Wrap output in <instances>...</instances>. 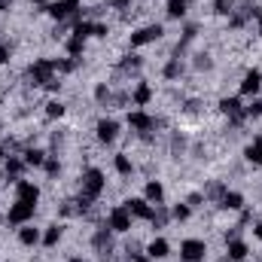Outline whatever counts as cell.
<instances>
[{"label": "cell", "mask_w": 262, "mask_h": 262, "mask_svg": "<svg viewBox=\"0 0 262 262\" xmlns=\"http://www.w3.org/2000/svg\"><path fill=\"white\" fill-rule=\"evenodd\" d=\"M116 134H119V125H116L113 119H101V122H98V140L113 143V140H116Z\"/></svg>", "instance_id": "cell-10"}, {"label": "cell", "mask_w": 262, "mask_h": 262, "mask_svg": "<svg viewBox=\"0 0 262 262\" xmlns=\"http://www.w3.org/2000/svg\"><path fill=\"white\" fill-rule=\"evenodd\" d=\"M162 198H165V189H162V183H159V180L146 183V201H152V204H162Z\"/></svg>", "instance_id": "cell-16"}, {"label": "cell", "mask_w": 262, "mask_h": 262, "mask_svg": "<svg viewBox=\"0 0 262 262\" xmlns=\"http://www.w3.org/2000/svg\"><path fill=\"white\" fill-rule=\"evenodd\" d=\"M259 18H262V12H259Z\"/></svg>", "instance_id": "cell-35"}, {"label": "cell", "mask_w": 262, "mask_h": 262, "mask_svg": "<svg viewBox=\"0 0 262 262\" xmlns=\"http://www.w3.org/2000/svg\"><path fill=\"white\" fill-rule=\"evenodd\" d=\"M180 73H183V64H180V58H174V61H168V64H165V76H168V79H177Z\"/></svg>", "instance_id": "cell-26"}, {"label": "cell", "mask_w": 262, "mask_h": 262, "mask_svg": "<svg viewBox=\"0 0 262 262\" xmlns=\"http://www.w3.org/2000/svg\"><path fill=\"white\" fill-rule=\"evenodd\" d=\"M116 171H119L122 177H131L134 165H131V159H128V156H116Z\"/></svg>", "instance_id": "cell-25"}, {"label": "cell", "mask_w": 262, "mask_h": 262, "mask_svg": "<svg viewBox=\"0 0 262 262\" xmlns=\"http://www.w3.org/2000/svg\"><path fill=\"white\" fill-rule=\"evenodd\" d=\"M168 15L171 18H183L186 15V0H171L168 3Z\"/></svg>", "instance_id": "cell-22"}, {"label": "cell", "mask_w": 262, "mask_h": 262, "mask_svg": "<svg viewBox=\"0 0 262 262\" xmlns=\"http://www.w3.org/2000/svg\"><path fill=\"white\" fill-rule=\"evenodd\" d=\"M15 195H18V201L37 204V198H40V189H37L34 183H28V180H15Z\"/></svg>", "instance_id": "cell-7"}, {"label": "cell", "mask_w": 262, "mask_h": 262, "mask_svg": "<svg viewBox=\"0 0 262 262\" xmlns=\"http://www.w3.org/2000/svg\"><path fill=\"white\" fill-rule=\"evenodd\" d=\"M58 241H61V226H49V232L43 235V244L46 247H55Z\"/></svg>", "instance_id": "cell-21"}, {"label": "cell", "mask_w": 262, "mask_h": 262, "mask_svg": "<svg viewBox=\"0 0 262 262\" xmlns=\"http://www.w3.org/2000/svg\"><path fill=\"white\" fill-rule=\"evenodd\" d=\"M25 171V162L21 159H15V156H9V162H6V174H9V180L15 183L18 180V174Z\"/></svg>", "instance_id": "cell-18"}, {"label": "cell", "mask_w": 262, "mask_h": 262, "mask_svg": "<svg viewBox=\"0 0 262 262\" xmlns=\"http://www.w3.org/2000/svg\"><path fill=\"white\" fill-rule=\"evenodd\" d=\"M134 262H149V259H143V256H134Z\"/></svg>", "instance_id": "cell-33"}, {"label": "cell", "mask_w": 262, "mask_h": 262, "mask_svg": "<svg viewBox=\"0 0 262 262\" xmlns=\"http://www.w3.org/2000/svg\"><path fill=\"white\" fill-rule=\"evenodd\" d=\"M229 259H232V262H244V259H247V244H241L238 238H235V241H229Z\"/></svg>", "instance_id": "cell-13"}, {"label": "cell", "mask_w": 262, "mask_h": 262, "mask_svg": "<svg viewBox=\"0 0 262 262\" xmlns=\"http://www.w3.org/2000/svg\"><path fill=\"white\" fill-rule=\"evenodd\" d=\"M168 250H171V247H168V241H165V238H156V241H149L146 256H149V259H165V256H168Z\"/></svg>", "instance_id": "cell-11"}, {"label": "cell", "mask_w": 262, "mask_h": 262, "mask_svg": "<svg viewBox=\"0 0 262 262\" xmlns=\"http://www.w3.org/2000/svg\"><path fill=\"white\" fill-rule=\"evenodd\" d=\"M46 174H49V177H58V174H61V165H58L55 159H49V162H46Z\"/></svg>", "instance_id": "cell-30"}, {"label": "cell", "mask_w": 262, "mask_h": 262, "mask_svg": "<svg viewBox=\"0 0 262 262\" xmlns=\"http://www.w3.org/2000/svg\"><path fill=\"white\" fill-rule=\"evenodd\" d=\"M6 61H9V46L0 43V64H6Z\"/></svg>", "instance_id": "cell-31"}, {"label": "cell", "mask_w": 262, "mask_h": 262, "mask_svg": "<svg viewBox=\"0 0 262 262\" xmlns=\"http://www.w3.org/2000/svg\"><path fill=\"white\" fill-rule=\"evenodd\" d=\"M241 204H244L241 192H223V198H220V207H226V210H238Z\"/></svg>", "instance_id": "cell-14"}, {"label": "cell", "mask_w": 262, "mask_h": 262, "mask_svg": "<svg viewBox=\"0 0 262 262\" xmlns=\"http://www.w3.org/2000/svg\"><path fill=\"white\" fill-rule=\"evenodd\" d=\"M82 46H85V40H82V37H76V34L67 40V52H70L73 58H76V55H82Z\"/></svg>", "instance_id": "cell-24"}, {"label": "cell", "mask_w": 262, "mask_h": 262, "mask_svg": "<svg viewBox=\"0 0 262 262\" xmlns=\"http://www.w3.org/2000/svg\"><path fill=\"white\" fill-rule=\"evenodd\" d=\"M70 262H85V259H79V256H76V259H70Z\"/></svg>", "instance_id": "cell-34"}, {"label": "cell", "mask_w": 262, "mask_h": 262, "mask_svg": "<svg viewBox=\"0 0 262 262\" xmlns=\"http://www.w3.org/2000/svg\"><path fill=\"white\" fill-rule=\"evenodd\" d=\"M259 89H262V73H259V70H250V73H244L241 95H259Z\"/></svg>", "instance_id": "cell-9"}, {"label": "cell", "mask_w": 262, "mask_h": 262, "mask_svg": "<svg viewBox=\"0 0 262 262\" xmlns=\"http://www.w3.org/2000/svg\"><path fill=\"white\" fill-rule=\"evenodd\" d=\"M46 107H49V110H46V113H49V116H52V119H55V116H61V113H64V104H61V101H49V104H46Z\"/></svg>", "instance_id": "cell-27"}, {"label": "cell", "mask_w": 262, "mask_h": 262, "mask_svg": "<svg viewBox=\"0 0 262 262\" xmlns=\"http://www.w3.org/2000/svg\"><path fill=\"white\" fill-rule=\"evenodd\" d=\"M235 6H238V0H213V9H216L220 15H232Z\"/></svg>", "instance_id": "cell-23"}, {"label": "cell", "mask_w": 262, "mask_h": 262, "mask_svg": "<svg viewBox=\"0 0 262 262\" xmlns=\"http://www.w3.org/2000/svg\"><path fill=\"white\" fill-rule=\"evenodd\" d=\"M256 238H262V223H256Z\"/></svg>", "instance_id": "cell-32"}, {"label": "cell", "mask_w": 262, "mask_h": 262, "mask_svg": "<svg viewBox=\"0 0 262 262\" xmlns=\"http://www.w3.org/2000/svg\"><path fill=\"white\" fill-rule=\"evenodd\" d=\"M37 3H40V0H37Z\"/></svg>", "instance_id": "cell-37"}, {"label": "cell", "mask_w": 262, "mask_h": 262, "mask_svg": "<svg viewBox=\"0 0 262 262\" xmlns=\"http://www.w3.org/2000/svg\"><path fill=\"white\" fill-rule=\"evenodd\" d=\"M171 213H174V220H189V204H177Z\"/></svg>", "instance_id": "cell-29"}, {"label": "cell", "mask_w": 262, "mask_h": 262, "mask_svg": "<svg viewBox=\"0 0 262 262\" xmlns=\"http://www.w3.org/2000/svg\"><path fill=\"white\" fill-rule=\"evenodd\" d=\"M43 156H46L43 149H28V152H25V165H34V168H37V165H46Z\"/></svg>", "instance_id": "cell-20"}, {"label": "cell", "mask_w": 262, "mask_h": 262, "mask_svg": "<svg viewBox=\"0 0 262 262\" xmlns=\"http://www.w3.org/2000/svg\"><path fill=\"white\" fill-rule=\"evenodd\" d=\"M95 98H98V101H101V104H107V101H110V89H107V85H104V82H101V85H98V89H95Z\"/></svg>", "instance_id": "cell-28"}, {"label": "cell", "mask_w": 262, "mask_h": 262, "mask_svg": "<svg viewBox=\"0 0 262 262\" xmlns=\"http://www.w3.org/2000/svg\"><path fill=\"white\" fill-rule=\"evenodd\" d=\"M18 241H21V244H25V247H34V244H37V241H40V232H37V229H34V226H25V229H21V232H18Z\"/></svg>", "instance_id": "cell-15"}, {"label": "cell", "mask_w": 262, "mask_h": 262, "mask_svg": "<svg viewBox=\"0 0 262 262\" xmlns=\"http://www.w3.org/2000/svg\"><path fill=\"white\" fill-rule=\"evenodd\" d=\"M34 216V204H28V201H15L12 207H9V223H28Z\"/></svg>", "instance_id": "cell-6"}, {"label": "cell", "mask_w": 262, "mask_h": 262, "mask_svg": "<svg viewBox=\"0 0 262 262\" xmlns=\"http://www.w3.org/2000/svg\"><path fill=\"white\" fill-rule=\"evenodd\" d=\"M101 192H104V174H101L98 168H89V171L82 174V192H79V195L89 198V201H95Z\"/></svg>", "instance_id": "cell-1"}, {"label": "cell", "mask_w": 262, "mask_h": 262, "mask_svg": "<svg viewBox=\"0 0 262 262\" xmlns=\"http://www.w3.org/2000/svg\"><path fill=\"white\" fill-rule=\"evenodd\" d=\"M165 31H162V25H146V28H140L137 34H131V46H143V43H152V40H159Z\"/></svg>", "instance_id": "cell-3"}, {"label": "cell", "mask_w": 262, "mask_h": 262, "mask_svg": "<svg viewBox=\"0 0 262 262\" xmlns=\"http://www.w3.org/2000/svg\"><path fill=\"white\" fill-rule=\"evenodd\" d=\"M149 98H152V89H149V85H146V82H143V85H137V89H134V104H140V107H143V104H146V101H149Z\"/></svg>", "instance_id": "cell-19"}, {"label": "cell", "mask_w": 262, "mask_h": 262, "mask_svg": "<svg viewBox=\"0 0 262 262\" xmlns=\"http://www.w3.org/2000/svg\"><path fill=\"white\" fill-rule=\"evenodd\" d=\"M128 125L137 131H152L159 122L152 119V116H146V113H140V110H134V113H128Z\"/></svg>", "instance_id": "cell-8"}, {"label": "cell", "mask_w": 262, "mask_h": 262, "mask_svg": "<svg viewBox=\"0 0 262 262\" xmlns=\"http://www.w3.org/2000/svg\"><path fill=\"white\" fill-rule=\"evenodd\" d=\"M49 12H52L55 18H67V15L76 12V0H58L55 6H49Z\"/></svg>", "instance_id": "cell-12"}, {"label": "cell", "mask_w": 262, "mask_h": 262, "mask_svg": "<svg viewBox=\"0 0 262 262\" xmlns=\"http://www.w3.org/2000/svg\"><path fill=\"white\" fill-rule=\"evenodd\" d=\"M125 210H128L131 216H140V220H152V207H149V201H143V198H128L125 204H122Z\"/></svg>", "instance_id": "cell-4"}, {"label": "cell", "mask_w": 262, "mask_h": 262, "mask_svg": "<svg viewBox=\"0 0 262 262\" xmlns=\"http://www.w3.org/2000/svg\"><path fill=\"white\" fill-rule=\"evenodd\" d=\"M247 159H250L253 165H262V134L253 137V143L247 146Z\"/></svg>", "instance_id": "cell-17"}, {"label": "cell", "mask_w": 262, "mask_h": 262, "mask_svg": "<svg viewBox=\"0 0 262 262\" xmlns=\"http://www.w3.org/2000/svg\"><path fill=\"white\" fill-rule=\"evenodd\" d=\"M113 232H128L131 229V213L125 210V207H113L110 210V223H107Z\"/></svg>", "instance_id": "cell-5"}, {"label": "cell", "mask_w": 262, "mask_h": 262, "mask_svg": "<svg viewBox=\"0 0 262 262\" xmlns=\"http://www.w3.org/2000/svg\"><path fill=\"white\" fill-rule=\"evenodd\" d=\"M0 156H3V152H0Z\"/></svg>", "instance_id": "cell-36"}, {"label": "cell", "mask_w": 262, "mask_h": 262, "mask_svg": "<svg viewBox=\"0 0 262 262\" xmlns=\"http://www.w3.org/2000/svg\"><path fill=\"white\" fill-rule=\"evenodd\" d=\"M204 253H207V244H204V241H198V238L183 241V247H180V259H183V262H201V259H204Z\"/></svg>", "instance_id": "cell-2"}]
</instances>
